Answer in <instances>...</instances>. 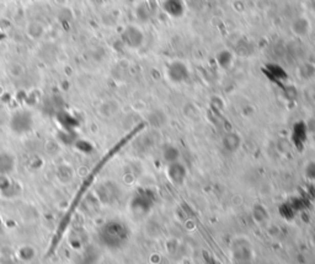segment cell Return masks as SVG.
<instances>
[{"mask_svg":"<svg viewBox=\"0 0 315 264\" xmlns=\"http://www.w3.org/2000/svg\"><path fill=\"white\" fill-rule=\"evenodd\" d=\"M168 177L175 184H183L186 177V170L183 163L175 161L168 163Z\"/></svg>","mask_w":315,"mask_h":264,"instance_id":"3957f363","label":"cell"},{"mask_svg":"<svg viewBox=\"0 0 315 264\" xmlns=\"http://www.w3.org/2000/svg\"><path fill=\"white\" fill-rule=\"evenodd\" d=\"M129 229L123 221L111 220L107 221L100 230V238L102 244L110 247H117L122 245L128 238Z\"/></svg>","mask_w":315,"mask_h":264,"instance_id":"6da1fadb","label":"cell"},{"mask_svg":"<svg viewBox=\"0 0 315 264\" xmlns=\"http://www.w3.org/2000/svg\"><path fill=\"white\" fill-rule=\"evenodd\" d=\"M154 205V192L151 190H142L136 194L132 200V209L134 208L141 214H147Z\"/></svg>","mask_w":315,"mask_h":264,"instance_id":"7a4b0ae2","label":"cell"},{"mask_svg":"<svg viewBox=\"0 0 315 264\" xmlns=\"http://www.w3.org/2000/svg\"><path fill=\"white\" fill-rule=\"evenodd\" d=\"M305 174H307L308 178H310V180H315V161H311L308 163L307 170H305Z\"/></svg>","mask_w":315,"mask_h":264,"instance_id":"277c9868","label":"cell"}]
</instances>
